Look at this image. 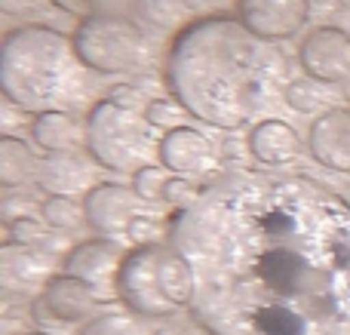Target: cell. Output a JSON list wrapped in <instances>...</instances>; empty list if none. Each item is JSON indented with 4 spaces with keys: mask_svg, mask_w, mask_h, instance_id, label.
Segmentation results:
<instances>
[{
    "mask_svg": "<svg viewBox=\"0 0 350 335\" xmlns=\"http://www.w3.org/2000/svg\"><path fill=\"white\" fill-rule=\"evenodd\" d=\"M206 335H350V197L314 172L221 170L170 213Z\"/></svg>",
    "mask_w": 350,
    "mask_h": 335,
    "instance_id": "1",
    "label": "cell"
},
{
    "mask_svg": "<svg viewBox=\"0 0 350 335\" xmlns=\"http://www.w3.org/2000/svg\"><path fill=\"white\" fill-rule=\"evenodd\" d=\"M292 77L283 43L261 40L224 12L191 18L163 53L166 92L187 117L224 133L265 120Z\"/></svg>",
    "mask_w": 350,
    "mask_h": 335,
    "instance_id": "2",
    "label": "cell"
},
{
    "mask_svg": "<svg viewBox=\"0 0 350 335\" xmlns=\"http://www.w3.org/2000/svg\"><path fill=\"white\" fill-rule=\"evenodd\" d=\"M0 90L22 114L65 111L86 98L90 71L71 34L43 22H25L6 31L0 43Z\"/></svg>",
    "mask_w": 350,
    "mask_h": 335,
    "instance_id": "3",
    "label": "cell"
},
{
    "mask_svg": "<svg viewBox=\"0 0 350 335\" xmlns=\"http://www.w3.org/2000/svg\"><path fill=\"white\" fill-rule=\"evenodd\" d=\"M193 268L172 243L129 246L114 280V299L139 320H172L191 311Z\"/></svg>",
    "mask_w": 350,
    "mask_h": 335,
    "instance_id": "4",
    "label": "cell"
},
{
    "mask_svg": "<svg viewBox=\"0 0 350 335\" xmlns=\"http://www.w3.org/2000/svg\"><path fill=\"white\" fill-rule=\"evenodd\" d=\"M157 145V129L145 120V114L120 108L108 96L96 98L83 117V151L98 170L133 176L151 163Z\"/></svg>",
    "mask_w": 350,
    "mask_h": 335,
    "instance_id": "5",
    "label": "cell"
},
{
    "mask_svg": "<svg viewBox=\"0 0 350 335\" xmlns=\"http://www.w3.org/2000/svg\"><path fill=\"white\" fill-rule=\"evenodd\" d=\"M74 49L90 74L123 77L145 74L154 65V43L148 31L129 16L83 18L74 25Z\"/></svg>",
    "mask_w": 350,
    "mask_h": 335,
    "instance_id": "6",
    "label": "cell"
},
{
    "mask_svg": "<svg viewBox=\"0 0 350 335\" xmlns=\"http://www.w3.org/2000/svg\"><path fill=\"white\" fill-rule=\"evenodd\" d=\"M105 299L92 286L71 274H53L31 302V320L43 332L49 330H83L102 314Z\"/></svg>",
    "mask_w": 350,
    "mask_h": 335,
    "instance_id": "7",
    "label": "cell"
},
{
    "mask_svg": "<svg viewBox=\"0 0 350 335\" xmlns=\"http://www.w3.org/2000/svg\"><path fill=\"white\" fill-rule=\"evenodd\" d=\"M295 62L301 74L320 80L326 86H338L350 80V31L341 25H314L298 40Z\"/></svg>",
    "mask_w": 350,
    "mask_h": 335,
    "instance_id": "8",
    "label": "cell"
},
{
    "mask_svg": "<svg viewBox=\"0 0 350 335\" xmlns=\"http://www.w3.org/2000/svg\"><path fill=\"white\" fill-rule=\"evenodd\" d=\"M234 16L255 37L283 43L301 34L314 16V0H230Z\"/></svg>",
    "mask_w": 350,
    "mask_h": 335,
    "instance_id": "9",
    "label": "cell"
},
{
    "mask_svg": "<svg viewBox=\"0 0 350 335\" xmlns=\"http://www.w3.org/2000/svg\"><path fill=\"white\" fill-rule=\"evenodd\" d=\"M157 163L163 166L170 176L203 178L206 182V178L218 176L221 154H218V145L203 133V129L185 123V126H175L170 133L160 135Z\"/></svg>",
    "mask_w": 350,
    "mask_h": 335,
    "instance_id": "10",
    "label": "cell"
},
{
    "mask_svg": "<svg viewBox=\"0 0 350 335\" xmlns=\"http://www.w3.org/2000/svg\"><path fill=\"white\" fill-rule=\"evenodd\" d=\"M80 203H83V215H86V231H92V237H111V240L126 237L129 222L145 213L142 200L123 182H96Z\"/></svg>",
    "mask_w": 350,
    "mask_h": 335,
    "instance_id": "11",
    "label": "cell"
},
{
    "mask_svg": "<svg viewBox=\"0 0 350 335\" xmlns=\"http://www.w3.org/2000/svg\"><path fill=\"white\" fill-rule=\"evenodd\" d=\"M123 256H126V250H123L120 240L86 237L80 243H74L71 250H65L62 274H71L77 280H83L86 286H92L105 299V295H114V280L123 265Z\"/></svg>",
    "mask_w": 350,
    "mask_h": 335,
    "instance_id": "12",
    "label": "cell"
},
{
    "mask_svg": "<svg viewBox=\"0 0 350 335\" xmlns=\"http://www.w3.org/2000/svg\"><path fill=\"white\" fill-rule=\"evenodd\" d=\"M308 154L317 166L350 176V111L332 108L314 117L308 129Z\"/></svg>",
    "mask_w": 350,
    "mask_h": 335,
    "instance_id": "13",
    "label": "cell"
},
{
    "mask_svg": "<svg viewBox=\"0 0 350 335\" xmlns=\"http://www.w3.org/2000/svg\"><path fill=\"white\" fill-rule=\"evenodd\" d=\"M249 157L261 166V170L283 172L301 157V135L292 123L280 120V117H265L246 133Z\"/></svg>",
    "mask_w": 350,
    "mask_h": 335,
    "instance_id": "14",
    "label": "cell"
},
{
    "mask_svg": "<svg viewBox=\"0 0 350 335\" xmlns=\"http://www.w3.org/2000/svg\"><path fill=\"white\" fill-rule=\"evenodd\" d=\"M96 163L86 151H55L43 154L40 170H37V188L43 197H77L92 188Z\"/></svg>",
    "mask_w": 350,
    "mask_h": 335,
    "instance_id": "15",
    "label": "cell"
},
{
    "mask_svg": "<svg viewBox=\"0 0 350 335\" xmlns=\"http://www.w3.org/2000/svg\"><path fill=\"white\" fill-rule=\"evenodd\" d=\"M0 277H3L6 293H25L40 280L46 283L53 274H49L46 252L16 243V240H3V246H0Z\"/></svg>",
    "mask_w": 350,
    "mask_h": 335,
    "instance_id": "16",
    "label": "cell"
},
{
    "mask_svg": "<svg viewBox=\"0 0 350 335\" xmlns=\"http://www.w3.org/2000/svg\"><path fill=\"white\" fill-rule=\"evenodd\" d=\"M31 142L40 148L43 154L55 151H80L83 145V126L71 111H43L34 114L28 123Z\"/></svg>",
    "mask_w": 350,
    "mask_h": 335,
    "instance_id": "17",
    "label": "cell"
},
{
    "mask_svg": "<svg viewBox=\"0 0 350 335\" xmlns=\"http://www.w3.org/2000/svg\"><path fill=\"white\" fill-rule=\"evenodd\" d=\"M37 170H40V157L31 142L6 133L0 139V185L6 191L25 188L28 182H37Z\"/></svg>",
    "mask_w": 350,
    "mask_h": 335,
    "instance_id": "18",
    "label": "cell"
},
{
    "mask_svg": "<svg viewBox=\"0 0 350 335\" xmlns=\"http://www.w3.org/2000/svg\"><path fill=\"white\" fill-rule=\"evenodd\" d=\"M335 102H338V96L332 92V86L320 83V80L308 77V74H295L283 92L286 108L295 111V114H308V117H320L326 111L338 108Z\"/></svg>",
    "mask_w": 350,
    "mask_h": 335,
    "instance_id": "19",
    "label": "cell"
},
{
    "mask_svg": "<svg viewBox=\"0 0 350 335\" xmlns=\"http://www.w3.org/2000/svg\"><path fill=\"white\" fill-rule=\"evenodd\" d=\"M185 10L181 0H135L133 18L145 31H157V34H178L185 28Z\"/></svg>",
    "mask_w": 350,
    "mask_h": 335,
    "instance_id": "20",
    "label": "cell"
},
{
    "mask_svg": "<svg viewBox=\"0 0 350 335\" xmlns=\"http://www.w3.org/2000/svg\"><path fill=\"white\" fill-rule=\"evenodd\" d=\"M40 219L53 234L65 237V234H77L86 228L83 203L74 197H43L40 200Z\"/></svg>",
    "mask_w": 350,
    "mask_h": 335,
    "instance_id": "21",
    "label": "cell"
},
{
    "mask_svg": "<svg viewBox=\"0 0 350 335\" xmlns=\"http://www.w3.org/2000/svg\"><path fill=\"white\" fill-rule=\"evenodd\" d=\"M53 10L65 12V16L77 18H105V16H129L135 0H49Z\"/></svg>",
    "mask_w": 350,
    "mask_h": 335,
    "instance_id": "22",
    "label": "cell"
},
{
    "mask_svg": "<svg viewBox=\"0 0 350 335\" xmlns=\"http://www.w3.org/2000/svg\"><path fill=\"white\" fill-rule=\"evenodd\" d=\"M77 335H154L142 326L139 317L133 314H120V311H102L96 320L77 330Z\"/></svg>",
    "mask_w": 350,
    "mask_h": 335,
    "instance_id": "23",
    "label": "cell"
},
{
    "mask_svg": "<svg viewBox=\"0 0 350 335\" xmlns=\"http://www.w3.org/2000/svg\"><path fill=\"white\" fill-rule=\"evenodd\" d=\"M166 182H170V172L160 163H148V166H142L139 172H133L129 188H133V194L139 197L142 203H157V200H163Z\"/></svg>",
    "mask_w": 350,
    "mask_h": 335,
    "instance_id": "24",
    "label": "cell"
},
{
    "mask_svg": "<svg viewBox=\"0 0 350 335\" xmlns=\"http://www.w3.org/2000/svg\"><path fill=\"white\" fill-rule=\"evenodd\" d=\"M185 117H187V111L181 108L172 96H154L145 108V120L151 123L160 135L170 133L175 126H185Z\"/></svg>",
    "mask_w": 350,
    "mask_h": 335,
    "instance_id": "25",
    "label": "cell"
},
{
    "mask_svg": "<svg viewBox=\"0 0 350 335\" xmlns=\"http://www.w3.org/2000/svg\"><path fill=\"white\" fill-rule=\"evenodd\" d=\"M6 240H16V243L34 246V250L46 252V243L53 240V231H49L43 222L31 219V215H18V219L6 222Z\"/></svg>",
    "mask_w": 350,
    "mask_h": 335,
    "instance_id": "26",
    "label": "cell"
},
{
    "mask_svg": "<svg viewBox=\"0 0 350 335\" xmlns=\"http://www.w3.org/2000/svg\"><path fill=\"white\" fill-rule=\"evenodd\" d=\"M200 191H203V182H193V178H185V176H170L160 203H166L172 213H181V209L193 206L200 200Z\"/></svg>",
    "mask_w": 350,
    "mask_h": 335,
    "instance_id": "27",
    "label": "cell"
},
{
    "mask_svg": "<svg viewBox=\"0 0 350 335\" xmlns=\"http://www.w3.org/2000/svg\"><path fill=\"white\" fill-rule=\"evenodd\" d=\"M166 222L160 215H151V213H142L129 222V231H126V240L133 246H151V243H166Z\"/></svg>",
    "mask_w": 350,
    "mask_h": 335,
    "instance_id": "28",
    "label": "cell"
},
{
    "mask_svg": "<svg viewBox=\"0 0 350 335\" xmlns=\"http://www.w3.org/2000/svg\"><path fill=\"white\" fill-rule=\"evenodd\" d=\"M108 98H111V102H117L120 108L135 111V114H145L148 102H151V98L145 96V90H142V86H135V83H114L108 90Z\"/></svg>",
    "mask_w": 350,
    "mask_h": 335,
    "instance_id": "29",
    "label": "cell"
},
{
    "mask_svg": "<svg viewBox=\"0 0 350 335\" xmlns=\"http://www.w3.org/2000/svg\"><path fill=\"white\" fill-rule=\"evenodd\" d=\"M0 10L10 18H28L43 10H53V3L49 0H0Z\"/></svg>",
    "mask_w": 350,
    "mask_h": 335,
    "instance_id": "30",
    "label": "cell"
},
{
    "mask_svg": "<svg viewBox=\"0 0 350 335\" xmlns=\"http://www.w3.org/2000/svg\"><path fill=\"white\" fill-rule=\"evenodd\" d=\"M335 6H338V10H345V12H350V0H332Z\"/></svg>",
    "mask_w": 350,
    "mask_h": 335,
    "instance_id": "31",
    "label": "cell"
},
{
    "mask_svg": "<svg viewBox=\"0 0 350 335\" xmlns=\"http://www.w3.org/2000/svg\"><path fill=\"white\" fill-rule=\"evenodd\" d=\"M22 335H53V332H43V330H34V332H22Z\"/></svg>",
    "mask_w": 350,
    "mask_h": 335,
    "instance_id": "32",
    "label": "cell"
},
{
    "mask_svg": "<svg viewBox=\"0 0 350 335\" xmlns=\"http://www.w3.org/2000/svg\"><path fill=\"white\" fill-rule=\"evenodd\" d=\"M314 3H317V0H314ZM320 3H323V0H320Z\"/></svg>",
    "mask_w": 350,
    "mask_h": 335,
    "instance_id": "33",
    "label": "cell"
},
{
    "mask_svg": "<svg viewBox=\"0 0 350 335\" xmlns=\"http://www.w3.org/2000/svg\"><path fill=\"white\" fill-rule=\"evenodd\" d=\"M347 111H350V105H347Z\"/></svg>",
    "mask_w": 350,
    "mask_h": 335,
    "instance_id": "34",
    "label": "cell"
}]
</instances>
